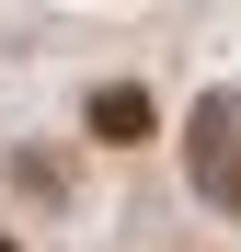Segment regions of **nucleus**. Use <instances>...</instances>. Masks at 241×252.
Wrapping results in <instances>:
<instances>
[{"instance_id": "obj_1", "label": "nucleus", "mask_w": 241, "mask_h": 252, "mask_svg": "<svg viewBox=\"0 0 241 252\" xmlns=\"http://www.w3.org/2000/svg\"><path fill=\"white\" fill-rule=\"evenodd\" d=\"M195 195L241 206V92H218L207 115H195Z\"/></svg>"}, {"instance_id": "obj_2", "label": "nucleus", "mask_w": 241, "mask_h": 252, "mask_svg": "<svg viewBox=\"0 0 241 252\" xmlns=\"http://www.w3.org/2000/svg\"><path fill=\"white\" fill-rule=\"evenodd\" d=\"M92 138H103V149L161 138V115H149V92H138V80H103V92H92Z\"/></svg>"}]
</instances>
